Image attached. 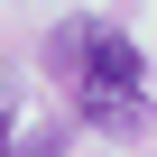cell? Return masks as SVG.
I'll return each instance as SVG.
<instances>
[{
  "label": "cell",
  "mask_w": 157,
  "mask_h": 157,
  "mask_svg": "<svg viewBox=\"0 0 157 157\" xmlns=\"http://www.w3.org/2000/svg\"><path fill=\"white\" fill-rule=\"evenodd\" d=\"M46 65L74 83V111L93 129H139L148 120V74H139V46L102 19H65L46 37Z\"/></svg>",
  "instance_id": "cell-1"
},
{
  "label": "cell",
  "mask_w": 157,
  "mask_h": 157,
  "mask_svg": "<svg viewBox=\"0 0 157 157\" xmlns=\"http://www.w3.org/2000/svg\"><path fill=\"white\" fill-rule=\"evenodd\" d=\"M0 157H10V111H0Z\"/></svg>",
  "instance_id": "cell-2"
}]
</instances>
